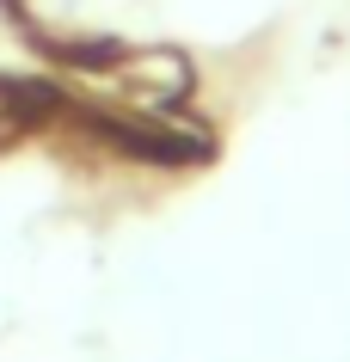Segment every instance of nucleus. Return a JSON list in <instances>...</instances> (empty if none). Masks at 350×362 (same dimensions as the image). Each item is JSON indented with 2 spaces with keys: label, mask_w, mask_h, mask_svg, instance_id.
Returning <instances> with one entry per match:
<instances>
[{
  "label": "nucleus",
  "mask_w": 350,
  "mask_h": 362,
  "mask_svg": "<svg viewBox=\"0 0 350 362\" xmlns=\"http://www.w3.org/2000/svg\"><path fill=\"white\" fill-rule=\"evenodd\" d=\"M105 68H111V86H117V93H129L136 105H148V111H178L185 93H191V68H185V56H173V49L111 56Z\"/></svg>",
  "instance_id": "obj_1"
}]
</instances>
